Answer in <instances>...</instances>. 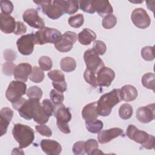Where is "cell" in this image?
<instances>
[{
  "label": "cell",
  "instance_id": "obj_42",
  "mask_svg": "<svg viewBox=\"0 0 155 155\" xmlns=\"http://www.w3.org/2000/svg\"><path fill=\"white\" fill-rule=\"evenodd\" d=\"M0 7L1 13L4 15H10L13 10V5L10 1H1Z\"/></svg>",
  "mask_w": 155,
  "mask_h": 155
},
{
  "label": "cell",
  "instance_id": "obj_38",
  "mask_svg": "<svg viewBox=\"0 0 155 155\" xmlns=\"http://www.w3.org/2000/svg\"><path fill=\"white\" fill-rule=\"evenodd\" d=\"M141 56L147 61H151L154 59V46H146L141 50Z\"/></svg>",
  "mask_w": 155,
  "mask_h": 155
},
{
  "label": "cell",
  "instance_id": "obj_36",
  "mask_svg": "<svg viewBox=\"0 0 155 155\" xmlns=\"http://www.w3.org/2000/svg\"><path fill=\"white\" fill-rule=\"evenodd\" d=\"M84 78L85 81L94 88L97 87L96 84V73L94 71L86 68L84 73Z\"/></svg>",
  "mask_w": 155,
  "mask_h": 155
},
{
  "label": "cell",
  "instance_id": "obj_5",
  "mask_svg": "<svg viewBox=\"0 0 155 155\" xmlns=\"http://www.w3.org/2000/svg\"><path fill=\"white\" fill-rule=\"evenodd\" d=\"M53 115L56 118V124L60 131L65 134L71 132L68 123L71 119V114L69 108L63 104L54 106Z\"/></svg>",
  "mask_w": 155,
  "mask_h": 155
},
{
  "label": "cell",
  "instance_id": "obj_32",
  "mask_svg": "<svg viewBox=\"0 0 155 155\" xmlns=\"http://www.w3.org/2000/svg\"><path fill=\"white\" fill-rule=\"evenodd\" d=\"M65 12L68 15H72L78 12L79 9V1L68 0L64 1Z\"/></svg>",
  "mask_w": 155,
  "mask_h": 155
},
{
  "label": "cell",
  "instance_id": "obj_24",
  "mask_svg": "<svg viewBox=\"0 0 155 155\" xmlns=\"http://www.w3.org/2000/svg\"><path fill=\"white\" fill-rule=\"evenodd\" d=\"M50 117L39 101L36 105L33 112V119L34 121L39 124H45L48 122Z\"/></svg>",
  "mask_w": 155,
  "mask_h": 155
},
{
  "label": "cell",
  "instance_id": "obj_51",
  "mask_svg": "<svg viewBox=\"0 0 155 155\" xmlns=\"http://www.w3.org/2000/svg\"><path fill=\"white\" fill-rule=\"evenodd\" d=\"M26 101V99L25 98L21 97L20 98L19 100H18L17 101L12 103V106L13 107V108L16 110H18L19 108L21 107V105Z\"/></svg>",
  "mask_w": 155,
  "mask_h": 155
},
{
  "label": "cell",
  "instance_id": "obj_12",
  "mask_svg": "<svg viewBox=\"0 0 155 155\" xmlns=\"http://www.w3.org/2000/svg\"><path fill=\"white\" fill-rule=\"evenodd\" d=\"M22 18L29 26L35 28H42L45 27L44 19L38 15V12L34 8L26 10L22 15Z\"/></svg>",
  "mask_w": 155,
  "mask_h": 155
},
{
  "label": "cell",
  "instance_id": "obj_1",
  "mask_svg": "<svg viewBox=\"0 0 155 155\" xmlns=\"http://www.w3.org/2000/svg\"><path fill=\"white\" fill-rule=\"evenodd\" d=\"M120 89L114 88L102 95L97 101V111L99 115L103 117L110 114L113 108L120 102Z\"/></svg>",
  "mask_w": 155,
  "mask_h": 155
},
{
  "label": "cell",
  "instance_id": "obj_46",
  "mask_svg": "<svg viewBox=\"0 0 155 155\" xmlns=\"http://www.w3.org/2000/svg\"><path fill=\"white\" fill-rule=\"evenodd\" d=\"M16 65L15 64L11 62H5L2 64V70L4 74L6 76H11L13 74L15 69L16 68Z\"/></svg>",
  "mask_w": 155,
  "mask_h": 155
},
{
  "label": "cell",
  "instance_id": "obj_16",
  "mask_svg": "<svg viewBox=\"0 0 155 155\" xmlns=\"http://www.w3.org/2000/svg\"><path fill=\"white\" fill-rule=\"evenodd\" d=\"M39 101V99H28V100H26L18 110L19 115L26 120L33 119L35 106Z\"/></svg>",
  "mask_w": 155,
  "mask_h": 155
},
{
  "label": "cell",
  "instance_id": "obj_50",
  "mask_svg": "<svg viewBox=\"0 0 155 155\" xmlns=\"http://www.w3.org/2000/svg\"><path fill=\"white\" fill-rule=\"evenodd\" d=\"M52 85L55 90L61 93H64L65 91H66L67 88V85L65 81L61 82H53Z\"/></svg>",
  "mask_w": 155,
  "mask_h": 155
},
{
  "label": "cell",
  "instance_id": "obj_17",
  "mask_svg": "<svg viewBox=\"0 0 155 155\" xmlns=\"http://www.w3.org/2000/svg\"><path fill=\"white\" fill-rule=\"evenodd\" d=\"M40 145L42 151L48 155H59L62 151V147L54 140L42 139Z\"/></svg>",
  "mask_w": 155,
  "mask_h": 155
},
{
  "label": "cell",
  "instance_id": "obj_26",
  "mask_svg": "<svg viewBox=\"0 0 155 155\" xmlns=\"http://www.w3.org/2000/svg\"><path fill=\"white\" fill-rule=\"evenodd\" d=\"M98 143L94 139H90L85 142V151L88 155L104 154L102 151L98 149Z\"/></svg>",
  "mask_w": 155,
  "mask_h": 155
},
{
  "label": "cell",
  "instance_id": "obj_48",
  "mask_svg": "<svg viewBox=\"0 0 155 155\" xmlns=\"http://www.w3.org/2000/svg\"><path fill=\"white\" fill-rule=\"evenodd\" d=\"M27 31V26L21 21L16 22V29L14 31V34L16 35H21L25 33Z\"/></svg>",
  "mask_w": 155,
  "mask_h": 155
},
{
  "label": "cell",
  "instance_id": "obj_6",
  "mask_svg": "<svg viewBox=\"0 0 155 155\" xmlns=\"http://www.w3.org/2000/svg\"><path fill=\"white\" fill-rule=\"evenodd\" d=\"M60 31L56 28L44 27L34 34L35 44L43 45L47 43L54 44L61 36Z\"/></svg>",
  "mask_w": 155,
  "mask_h": 155
},
{
  "label": "cell",
  "instance_id": "obj_2",
  "mask_svg": "<svg viewBox=\"0 0 155 155\" xmlns=\"http://www.w3.org/2000/svg\"><path fill=\"white\" fill-rule=\"evenodd\" d=\"M42 12L49 18L56 20L65 13L64 0L33 1Z\"/></svg>",
  "mask_w": 155,
  "mask_h": 155
},
{
  "label": "cell",
  "instance_id": "obj_33",
  "mask_svg": "<svg viewBox=\"0 0 155 155\" xmlns=\"http://www.w3.org/2000/svg\"><path fill=\"white\" fill-rule=\"evenodd\" d=\"M69 25L73 28H79L84 22V18L82 14L79 13L70 16L68 20Z\"/></svg>",
  "mask_w": 155,
  "mask_h": 155
},
{
  "label": "cell",
  "instance_id": "obj_18",
  "mask_svg": "<svg viewBox=\"0 0 155 155\" xmlns=\"http://www.w3.org/2000/svg\"><path fill=\"white\" fill-rule=\"evenodd\" d=\"M33 68L28 63H21L18 64L14 71L13 76L15 79L23 82L28 80V78L32 72Z\"/></svg>",
  "mask_w": 155,
  "mask_h": 155
},
{
  "label": "cell",
  "instance_id": "obj_30",
  "mask_svg": "<svg viewBox=\"0 0 155 155\" xmlns=\"http://www.w3.org/2000/svg\"><path fill=\"white\" fill-rule=\"evenodd\" d=\"M30 81L35 83L41 82L45 78V74L44 71L37 66H34L33 67L32 72L28 76Z\"/></svg>",
  "mask_w": 155,
  "mask_h": 155
},
{
  "label": "cell",
  "instance_id": "obj_9",
  "mask_svg": "<svg viewBox=\"0 0 155 155\" xmlns=\"http://www.w3.org/2000/svg\"><path fill=\"white\" fill-rule=\"evenodd\" d=\"M84 59L87 69H89L95 73L105 66L103 61L99 56V54L92 48L87 50L84 54Z\"/></svg>",
  "mask_w": 155,
  "mask_h": 155
},
{
  "label": "cell",
  "instance_id": "obj_19",
  "mask_svg": "<svg viewBox=\"0 0 155 155\" xmlns=\"http://www.w3.org/2000/svg\"><path fill=\"white\" fill-rule=\"evenodd\" d=\"M16 26L15 18L11 15L0 14V28L1 30L7 34L14 33Z\"/></svg>",
  "mask_w": 155,
  "mask_h": 155
},
{
  "label": "cell",
  "instance_id": "obj_10",
  "mask_svg": "<svg viewBox=\"0 0 155 155\" xmlns=\"http://www.w3.org/2000/svg\"><path fill=\"white\" fill-rule=\"evenodd\" d=\"M19 52L22 55H30L34 50L35 38L34 33L26 34L19 38L16 41Z\"/></svg>",
  "mask_w": 155,
  "mask_h": 155
},
{
  "label": "cell",
  "instance_id": "obj_4",
  "mask_svg": "<svg viewBox=\"0 0 155 155\" xmlns=\"http://www.w3.org/2000/svg\"><path fill=\"white\" fill-rule=\"evenodd\" d=\"M126 135L128 138L141 144L143 148L147 150H151L154 148V137L144 131L139 130L134 125L130 124L128 126L126 131Z\"/></svg>",
  "mask_w": 155,
  "mask_h": 155
},
{
  "label": "cell",
  "instance_id": "obj_20",
  "mask_svg": "<svg viewBox=\"0 0 155 155\" xmlns=\"http://www.w3.org/2000/svg\"><path fill=\"white\" fill-rule=\"evenodd\" d=\"M13 116V111L8 107H4L0 111L1 136L7 133V128Z\"/></svg>",
  "mask_w": 155,
  "mask_h": 155
},
{
  "label": "cell",
  "instance_id": "obj_49",
  "mask_svg": "<svg viewBox=\"0 0 155 155\" xmlns=\"http://www.w3.org/2000/svg\"><path fill=\"white\" fill-rule=\"evenodd\" d=\"M4 58L5 60L7 61L12 62L16 59V53L15 51H13L12 50L7 49L4 51Z\"/></svg>",
  "mask_w": 155,
  "mask_h": 155
},
{
  "label": "cell",
  "instance_id": "obj_47",
  "mask_svg": "<svg viewBox=\"0 0 155 155\" xmlns=\"http://www.w3.org/2000/svg\"><path fill=\"white\" fill-rule=\"evenodd\" d=\"M41 104L44 109L45 110V111L47 113V114L50 116H51L52 115H53L54 106L50 100L48 99H45L42 101Z\"/></svg>",
  "mask_w": 155,
  "mask_h": 155
},
{
  "label": "cell",
  "instance_id": "obj_3",
  "mask_svg": "<svg viewBox=\"0 0 155 155\" xmlns=\"http://www.w3.org/2000/svg\"><path fill=\"white\" fill-rule=\"evenodd\" d=\"M14 139L19 144V148H24L31 145L35 139L33 130L27 125L16 124L12 130Z\"/></svg>",
  "mask_w": 155,
  "mask_h": 155
},
{
  "label": "cell",
  "instance_id": "obj_21",
  "mask_svg": "<svg viewBox=\"0 0 155 155\" xmlns=\"http://www.w3.org/2000/svg\"><path fill=\"white\" fill-rule=\"evenodd\" d=\"M93 8L95 12L101 17L111 15L113 12V8L108 1L93 0Z\"/></svg>",
  "mask_w": 155,
  "mask_h": 155
},
{
  "label": "cell",
  "instance_id": "obj_31",
  "mask_svg": "<svg viewBox=\"0 0 155 155\" xmlns=\"http://www.w3.org/2000/svg\"><path fill=\"white\" fill-rule=\"evenodd\" d=\"M133 113V110L132 106L127 103H125L121 105L119 109V117L124 120L130 119L132 116Z\"/></svg>",
  "mask_w": 155,
  "mask_h": 155
},
{
  "label": "cell",
  "instance_id": "obj_11",
  "mask_svg": "<svg viewBox=\"0 0 155 155\" xmlns=\"http://www.w3.org/2000/svg\"><path fill=\"white\" fill-rule=\"evenodd\" d=\"M131 19L136 27L141 29L148 28L151 23L149 15L142 8H137L133 10L131 15Z\"/></svg>",
  "mask_w": 155,
  "mask_h": 155
},
{
  "label": "cell",
  "instance_id": "obj_28",
  "mask_svg": "<svg viewBox=\"0 0 155 155\" xmlns=\"http://www.w3.org/2000/svg\"><path fill=\"white\" fill-rule=\"evenodd\" d=\"M85 127L90 133L96 134L102 130L104 124L101 120L96 119L92 121H85Z\"/></svg>",
  "mask_w": 155,
  "mask_h": 155
},
{
  "label": "cell",
  "instance_id": "obj_44",
  "mask_svg": "<svg viewBox=\"0 0 155 155\" xmlns=\"http://www.w3.org/2000/svg\"><path fill=\"white\" fill-rule=\"evenodd\" d=\"M93 49L99 55H103L106 52L107 46L103 41L97 40V41H94V42Z\"/></svg>",
  "mask_w": 155,
  "mask_h": 155
},
{
  "label": "cell",
  "instance_id": "obj_45",
  "mask_svg": "<svg viewBox=\"0 0 155 155\" xmlns=\"http://www.w3.org/2000/svg\"><path fill=\"white\" fill-rule=\"evenodd\" d=\"M35 129L38 133L44 136L50 137L52 135L51 129L44 124H40L35 126Z\"/></svg>",
  "mask_w": 155,
  "mask_h": 155
},
{
  "label": "cell",
  "instance_id": "obj_14",
  "mask_svg": "<svg viewBox=\"0 0 155 155\" xmlns=\"http://www.w3.org/2000/svg\"><path fill=\"white\" fill-rule=\"evenodd\" d=\"M154 112L155 105L154 103L150 104L137 108L136 111V118L142 123H149L154 119Z\"/></svg>",
  "mask_w": 155,
  "mask_h": 155
},
{
  "label": "cell",
  "instance_id": "obj_25",
  "mask_svg": "<svg viewBox=\"0 0 155 155\" xmlns=\"http://www.w3.org/2000/svg\"><path fill=\"white\" fill-rule=\"evenodd\" d=\"M96 39V35L94 31L88 28H84L78 35V39L79 42L84 45L90 44Z\"/></svg>",
  "mask_w": 155,
  "mask_h": 155
},
{
  "label": "cell",
  "instance_id": "obj_37",
  "mask_svg": "<svg viewBox=\"0 0 155 155\" xmlns=\"http://www.w3.org/2000/svg\"><path fill=\"white\" fill-rule=\"evenodd\" d=\"M117 23L116 17L111 14L105 16L102 20V25L105 29H111L113 28Z\"/></svg>",
  "mask_w": 155,
  "mask_h": 155
},
{
  "label": "cell",
  "instance_id": "obj_29",
  "mask_svg": "<svg viewBox=\"0 0 155 155\" xmlns=\"http://www.w3.org/2000/svg\"><path fill=\"white\" fill-rule=\"evenodd\" d=\"M155 76L153 73H147L143 75L142 78V84L145 88L152 90L154 91L155 88Z\"/></svg>",
  "mask_w": 155,
  "mask_h": 155
},
{
  "label": "cell",
  "instance_id": "obj_27",
  "mask_svg": "<svg viewBox=\"0 0 155 155\" xmlns=\"http://www.w3.org/2000/svg\"><path fill=\"white\" fill-rule=\"evenodd\" d=\"M60 67L61 70L65 72H71L76 68V62L73 58L65 57L61 60Z\"/></svg>",
  "mask_w": 155,
  "mask_h": 155
},
{
  "label": "cell",
  "instance_id": "obj_35",
  "mask_svg": "<svg viewBox=\"0 0 155 155\" xmlns=\"http://www.w3.org/2000/svg\"><path fill=\"white\" fill-rule=\"evenodd\" d=\"M50 101L53 104L54 106H56L62 104V102L64 100V96L63 93L59 92L55 89L51 90L50 93Z\"/></svg>",
  "mask_w": 155,
  "mask_h": 155
},
{
  "label": "cell",
  "instance_id": "obj_23",
  "mask_svg": "<svg viewBox=\"0 0 155 155\" xmlns=\"http://www.w3.org/2000/svg\"><path fill=\"white\" fill-rule=\"evenodd\" d=\"M120 97L121 101L130 102L134 101L137 97V90L131 85H125L120 89Z\"/></svg>",
  "mask_w": 155,
  "mask_h": 155
},
{
  "label": "cell",
  "instance_id": "obj_41",
  "mask_svg": "<svg viewBox=\"0 0 155 155\" xmlns=\"http://www.w3.org/2000/svg\"><path fill=\"white\" fill-rule=\"evenodd\" d=\"M79 5L80 8L85 13L91 14L95 13L92 1H79Z\"/></svg>",
  "mask_w": 155,
  "mask_h": 155
},
{
  "label": "cell",
  "instance_id": "obj_34",
  "mask_svg": "<svg viewBox=\"0 0 155 155\" xmlns=\"http://www.w3.org/2000/svg\"><path fill=\"white\" fill-rule=\"evenodd\" d=\"M42 90L37 86L30 87L26 91V94L29 99L40 100L42 96Z\"/></svg>",
  "mask_w": 155,
  "mask_h": 155
},
{
  "label": "cell",
  "instance_id": "obj_13",
  "mask_svg": "<svg viewBox=\"0 0 155 155\" xmlns=\"http://www.w3.org/2000/svg\"><path fill=\"white\" fill-rule=\"evenodd\" d=\"M115 78L114 71L106 67L101 68L96 73L97 87H109Z\"/></svg>",
  "mask_w": 155,
  "mask_h": 155
},
{
  "label": "cell",
  "instance_id": "obj_7",
  "mask_svg": "<svg viewBox=\"0 0 155 155\" xmlns=\"http://www.w3.org/2000/svg\"><path fill=\"white\" fill-rule=\"evenodd\" d=\"M27 85L19 81H12L6 90L5 97L12 103L15 102L26 94Z\"/></svg>",
  "mask_w": 155,
  "mask_h": 155
},
{
  "label": "cell",
  "instance_id": "obj_43",
  "mask_svg": "<svg viewBox=\"0 0 155 155\" xmlns=\"http://www.w3.org/2000/svg\"><path fill=\"white\" fill-rule=\"evenodd\" d=\"M72 151L75 155H84L85 154V142L78 141L74 143L72 148Z\"/></svg>",
  "mask_w": 155,
  "mask_h": 155
},
{
  "label": "cell",
  "instance_id": "obj_40",
  "mask_svg": "<svg viewBox=\"0 0 155 155\" xmlns=\"http://www.w3.org/2000/svg\"><path fill=\"white\" fill-rule=\"evenodd\" d=\"M47 75L53 82L65 81V75L60 70H54L50 71L47 73Z\"/></svg>",
  "mask_w": 155,
  "mask_h": 155
},
{
  "label": "cell",
  "instance_id": "obj_22",
  "mask_svg": "<svg viewBox=\"0 0 155 155\" xmlns=\"http://www.w3.org/2000/svg\"><path fill=\"white\" fill-rule=\"evenodd\" d=\"M97 101L87 104L82 110V116L85 121H92L97 118Z\"/></svg>",
  "mask_w": 155,
  "mask_h": 155
},
{
  "label": "cell",
  "instance_id": "obj_8",
  "mask_svg": "<svg viewBox=\"0 0 155 155\" xmlns=\"http://www.w3.org/2000/svg\"><path fill=\"white\" fill-rule=\"evenodd\" d=\"M77 39L78 35L75 32L67 31L61 35L56 42L54 43V47L60 52H68L72 49Z\"/></svg>",
  "mask_w": 155,
  "mask_h": 155
},
{
  "label": "cell",
  "instance_id": "obj_15",
  "mask_svg": "<svg viewBox=\"0 0 155 155\" xmlns=\"http://www.w3.org/2000/svg\"><path fill=\"white\" fill-rule=\"evenodd\" d=\"M124 134V131L120 128H111L108 130H104L99 133L97 136L98 142L101 143H107L114 138Z\"/></svg>",
  "mask_w": 155,
  "mask_h": 155
},
{
  "label": "cell",
  "instance_id": "obj_39",
  "mask_svg": "<svg viewBox=\"0 0 155 155\" xmlns=\"http://www.w3.org/2000/svg\"><path fill=\"white\" fill-rule=\"evenodd\" d=\"M38 63L40 68L43 71H48L51 69L53 67V62L50 58L47 56H41L39 60Z\"/></svg>",
  "mask_w": 155,
  "mask_h": 155
}]
</instances>
